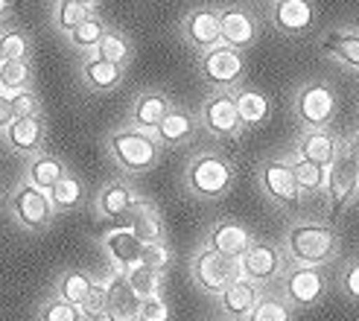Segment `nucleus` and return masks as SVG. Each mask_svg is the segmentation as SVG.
Masks as SVG:
<instances>
[{
	"label": "nucleus",
	"instance_id": "obj_20",
	"mask_svg": "<svg viewBox=\"0 0 359 321\" xmlns=\"http://www.w3.org/2000/svg\"><path fill=\"white\" fill-rule=\"evenodd\" d=\"M325 292V275L304 266V269H295L290 278H286V295H290L298 307H310L321 298Z\"/></svg>",
	"mask_w": 359,
	"mask_h": 321
},
{
	"label": "nucleus",
	"instance_id": "obj_5",
	"mask_svg": "<svg viewBox=\"0 0 359 321\" xmlns=\"http://www.w3.org/2000/svg\"><path fill=\"white\" fill-rule=\"evenodd\" d=\"M237 278H243L240 257H225L219 252H213V248H202L193 257V280L210 295H219Z\"/></svg>",
	"mask_w": 359,
	"mask_h": 321
},
{
	"label": "nucleus",
	"instance_id": "obj_14",
	"mask_svg": "<svg viewBox=\"0 0 359 321\" xmlns=\"http://www.w3.org/2000/svg\"><path fill=\"white\" fill-rule=\"evenodd\" d=\"M272 24L278 32L301 35L316 24V9H313L310 0H275Z\"/></svg>",
	"mask_w": 359,
	"mask_h": 321
},
{
	"label": "nucleus",
	"instance_id": "obj_33",
	"mask_svg": "<svg viewBox=\"0 0 359 321\" xmlns=\"http://www.w3.org/2000/svg\"><path fill=\"white\" fill-rule=\"evenodd\" d=\"M91 12H94V6L82 4V0H56V4H53V27H56L62 35H67Z\"/></svg>",
	"mask_w": 359,
	"mask_h": 321
},
{
	"label": "nucleus",
	"instance_id": "obj_24",
	"mask_svg": "<svg viewBox=\"0 0 359 321\" xmlns=\"http://www.w3.org/2000/svg\"><path fill=\"white\" fill-rule=\"evenodd\" d=\"M336 137L325 129H310L307 135L301 137L298 144V155L313 160V164H321V167H330L333 158H336Z\"/></svg>",
	"mask_w": 359,
	"mask_h": 321
},
{
	"label": "nucleus",
	"instance_id": "obj_15",
	"mask_svg": "<svg viewBox=\"0 0 359 321\" xmlns=\"http://www.w3.org/2000/svg\"><path fill=\"white\" fill-rule=\"evenodd\" d=\"M123 74H126V67L123 64H114L109 59H100V56H88L79 67V76L85 82L88 91H94V94H109L114 91V88L123 82Z\"/></svg>",
	"mask_w": 359,
	"mask_h": 321
},
{
	"label": "nucleus",
	"instance_id": "obj_34",
	"mask_svg": "<svg viewBox=\"0 0 359 321\" xmlns=\"http://www.w3.org/2000/svg\"><path fill=\"white\" fill-rule=\"evenodd\" d=\"M123 278L126 283L132 287V292L143 301V298H152V295H161V272L149 269L143 263H135L129 269H123Z\"/></svg>",
	"mask_w": 359,
	"mask_h": 321
},
{
	"label": "nucleus",
	"instance_id": "obj_12",
	"mask_svg": "<svg viewBox=\"0 0 359 321\" xmlns=\"http://www.w3.org/2000/svg\"><path fill=\"white\" fill-rule=\"evenodd\" d=\"M219 35L222 44L234 50H248L257 41V18L243 6H222L219 9Z\"/></svg>",
	"mask_w": 359,
	"mask_h": 321
},
{
	"label": "nucleus",
	"instance_id": "obj_31",
	"mask_svg": "<svg viewBox=\"0 0 359 321\" xmlns=\"http://www.w3.org/2000/svg\"><path fill=\"white\" fill-rule=\"evenodd\" d=\"M321 47H325V53L333 56L336 62L359 70V35L356 32H330Z\"/></svg>",
	"mask_w": 359,
	"mask_h": 321
},
{
	"label": "nucleus",
	"instance_id": "obj_44",
	"mask_svg": "<svg viewBox=\"0 0 359 321\" xmlns=\"http://www.w3.org/2000/svg\"><path fill=\"white\" fill-rule=\"evenodd\" d=\"M137 321H170V304L161 295L143 298L140 301V315Z\"/></svg>",
	"mask_w": 359,
	"mask_h": 321
},
{
	"label": "nucleus",
	"instance_id": "obj_30",
	"mask_svg": "<svg viewBox=\"0 0 359 321\" xmlns=\"http://www.w3.org/2000/svg\"><path fill=\"white\" fill-rule=\"evenodd\" d=\"M132 53H135V50H132V41L126 39L120 29H105L102 39H100V44L94 47V56L109 59V62L123 64V67L132 62Z\"/></svg>",
	"mask_w": 359,
	"mask_h": 321
},
{
	"label": "nucleus",
	"instance_id": "obj_36",
	"mask_svg": "<svg viewBox=\"0 0 359 321\" xmlns=\"http://www.w3.org/2000/svg\"><path fill=\"white\" fill-rule=\"evenodd\" d=\"M32 64L24 59H4L0 62V94H12L18 88H29Z\"/></svg>",
	"mask_w": 359,
	"mask_h": 321
},
{
	"label": "nucleus",
	"instance_id": "obj_51",
	"mask_svg": "<svg viewBox=\"0 0 359 321\" xmlns=\"http://www.w3.org/2000/svg\"><path fill=\"white\" fill-rule=\"evenodd\" d=\"M0 62H4V56H0Z\"/></svg>",
	"mask_w": 359,
	"mask_h": 321
},
{
	"label": "nucleus",
	"instance_id": "obj_21",
	"mask_svg": "<svg viewBox=\"0 0 359 321\" xmlns=\"http://www.w3.org/2000/svg\"><path fill=\"white\" fill-rule=\"evenodd\" d=\"M126 217H129V231L140 243H155V240L164 237V222H161L158 210L149 202L135 199L132 207L126 210Z\"/></svg>",
	"mask_w": 359,
	"mask_h": 321
},
{
	"label": "nucleus",
	"instance_id": "obj_41",
	"mask_svg": "<svg viewBox=\"0 0 359 321\" xmlns=\"http://www.w3.org/2000/svg\"><path fill=\"white\" fill-rule=\"evenodd\" d=\"M9 105H12V114L15 117H29V114H41V100L32 88H18V91L6 94Z\"/></svg>",
	"mask_w": 359,
	"mask_h": 321
},
{
	"label": "nucleus",
	"instance_id": "obj_7",
	"mask_svg": "<svg viewBox=\"0 0 359 321\" xmlns=\"http://www.w3.org/2000/svg\"><path fill=\"white\" fill-rule=\"evenodd\" d=\"M336 248V234L327 225H295L290 231V252L301 263H325Z\"/></svg>",
	"mask_w": 359,
	"mask_h": 321
},
{
	"label": "nucleus",
	"instance_id": "obj_37",
	"mask_svg": "<svg viewBox=\"0 0 359 321\" xmlns=\"http://www.w3.org/2000/svg\"><path fill=\"white\" fill-rule=\"evenodd\" d=\"M292 175H295V184L298 190H321L327 184V167H321V164H313V160L307 158H295L292 160Z\"/></svg>",
	"mask_w": 359,
	"mask_h": 321
},
{
	"label": "nucleus",
	"instance_id": "obj_6",
	"mask_svg": "<svg viewBox=\"0 0 359 321\" xmlns=\"http://www.w3.org/2000/svg\"><path fill=\"white\" fill-rule=\"evenodd\" d=\"M327 193H330V210L342 213V207L356 196L359 190V172L353 164V144H339L336 158L327 167Z\"/></svg>",
	"mask_w": 359,
	"mask_h": 321
},
{
	"label": "nucleus",
	"instance_id": "obj_25",
	"mask_svg": "<svg viewBox=\"0 0 359 321\" xmlns=\"http://www.w3.org/2000/svg\"><path fill=\"white\" fill-rule=\"evenodd\" d=\"M65 172H67V167H65L62 158L39 152V155H32L29 164H27V182L35 184V187H41V190H50Z\"/></svg>",
	"mask_w": 359,
	"mask_h": 321
},
{
	"label": "nucleus",
	"instance_id": "obj_47",
	"mask_svg": "<svg viewBox=\"0 0 359 321\" xmlns=\"http://www.w3.org/2000/svg\"><path fill=\"white\" fill-rule=\"evenodd\" d=\"M12 12V0H0V24L6 21V15Z\"/></svg>",
	"mask_w": 359,
	"mask_h": 321
},
{
	"label": "nucleus",
	"instance_id": "obj_40",
	"mask_svg": "<svg viewBox=\"0 0 359 321\" xmlns=\"http://www.w3.org/2000/svg\"><path fill=\"white\" fill-rule=\"evenodd\" d=\"M140 263L149 266L155 272H164L167 266L172 263V252L167 248L164 240H155V243H143L140 245Z\"/></svg>",
	"mask_w": 359,
	"mask_h": 321
},
{
	"label": "nucleus",
	"instance_id": "obj_18",
	"mask_svg": "<svg viewBox=\"0 0 359 321\" xmlns=\"http://www.w3.org/2000/svg\"><path fill=\"white\" fill-rule=\"evenodd\" d=\"M263 187L272 199L283 202V205H295L298 202V184H295V175H292V167L283 164V160H269L263 167Z\"/></svg>",
	"mask_w": 359,
	"mask_h": 321
},
{
	"label": "nucleus",
	"instance_id": "obj_35",
	"mask_svg": "<svg viewBox=\"0 0 359 321\" xmlns=\"http://www.w3.org/2000/svg\"><path fill=\"white\" fill-rule=\"evenodd\" d=\"M0 56L29 62V56H32L29 32L24 27H0Z\"/></svg>",
	"mask_w": 359,
	"mask_h": 321
},
{
	"label": "nucleus",
	"instance_id": "obj_48",
	"mask_svg": "<svg viewBox=\"0 0 359 321\" xmlns=\"http://www.w3.org/2000/svg\"><path fill=\"white\" fill-rule=\"evenodd\" d=\"M353 164H356V172H359V144H353Z\"/></svg>",
	"mask_w": 359,
	"mask_h": 321
},
{
	"label": "nucleus",
	"instance_id": "obj_17",
	"mask_svg": "<svg viewBox=\"0 0 359 321\" xmlns=\"http://www.w3.org/2000/svg\"><path fill=\"white\" fill-rule=\"evenodd\" d=\"M280 252L275 245H248V252L240 257V266H243V275L248 280H272L278 272H280Z\"/></svg>",
	"mask_w": 359,
	"mask_h": 321
},
{
	"label": "nucleus",
	"instance_id": "obj_49",
	"mask_svg": "<svg viewBox=\"0 0 359 321\" xmlns=\"http://www.w3.org/2000/svg\"><path fill=\"white\" fill-rule=\"evenodd\" d=\"M82 4H91V6H94V4H97V0H82Z\"/></svg>",
	"mask_w": 359,
	"mask_h": 321
},
{
	"label": "nucleus",
	"instance_id": "obj_3",
	"mask_svg": "<svg viewBox=\"0 0 359 321\" xmlns=\"http://www.w3.org/2000/svg\"><path fill=\"white\" fill-rule=\"evenodd\" d=\"M234 182V167L222 155L202 152L187 164V187L202 199H219Z\"/></svg>",
	"mask_w": 359,
	"mask_h": 321
},
{
	"label": "nucleus",
	"instance_id": "obj_4",
	"mask_svg": "<svg viewBox=\"0 0 359 321\" xmlns=\"http://www.w3.org/2000/svg\"><path fill=\"white\" fill-rule=\"evenodd\" d=\"M199 74L208 85L217 88V91H228V88H234L243 79L245 59L240 50L228 47V44H217V47L199 53Z\"/></svg>",
	"mask_w": 359,
	"mask_h": 321
},
{
	"label": "nucleus",
	"instance_id": "obj_45",
	"mask_svg": "<svg viewBox=\"0 0 359 321\" xmlns=\"http://www.w3.org/2000/svg\"><path fill=\"white\" fill-rule=\"evenodd\" d=\"M345 289H348V295H351V298H356V301H359V260H356V263H351V269L345 272Z\"/></svg>",
	"mask_w": 359,
	"mask_h": 321
},
{
	"label": "nucleus",
	"instance_id": "obj_27",
	"mask_svg": "<svg viewBox=\"0 0 359 321\" xmlns=\"http://www.w3.org/2000/svg\"><path fill=\"white\" fill-rule=\"evenodd\" d=\"M234 105H237V114H240L243 126H260V123L269 117V111H272L269 97L255 91V88H240V91L234 94Z\"/></svg>",
	"mask_w": 359,
	"mask_h": 321
},
{
	"label": "nucleus",
	"instance_id": "obj_38",
	"mask_svg": "<svg viewBox=\"0 0 359 321\" xmlns=\"http://www.w3.org/2000/svg\"><path fill=\"white\" fill-rule=\"evenodd\" d=\"M91 287H94V280L88 278L85 272L70 269V272H65V275L59 278V283H56V295L79 307V304H82V298L88 295V289H91Z\"/></svg>",
	"mask_w": 359,
	"mask_h": 321
},
{
	"label": "nucleus",
	"instance_id": "obj_16",
	"mask_svg": "<svg viewBox=\"0 0 359 321\" xmlns=\"http://www.w3.org/2000/svg\"><path fill=\"white\" fill-rule=\"evenodd\" d=\"M170 109H172V102H170V97L164 91H140L135 97V102H132L129 120H132V126H137V129L155 132V126L167 117Z\"/></svg>",
	"mask_w": 359,
	"mask_h": 321
},
{
	"label": "nucleus",
	"instance_id": "obj_22",
	"mask_svg": "<svg viewBox=\"0 0 359 321\" xmlns=\"http://www.w3.org/2000/svg\"><path fill=\"white\" fill-rule=\"evenodd\" d=\"M251 245V234L240 222H219L210 231V248L225 257H243Z\"/></svg>",
	"mask_w": 359,
	"mask_h": 321
},
{
	"label": "nucleus",
	"instance_id": "obj_42",
	"mask_svg": "<svg viewBox=\"0 0 359 321\" xmlns=\"http://www.w3.org/2000/svg\"><path fill=\"white\" fill-rule=\"evenodd\" d=\"M79 310H82V318H88V321H102L105 318V283H94V287L88 289Z\"/></svg>",
	"mask_w": 359,
	"mask_h": 321
},
{
	"label": "nucleus",
	"instance_id": "obj_19",
	"mask_svg": "<svg viewBox=\"0 0 359 321\" xmlns=\"http://www.w3.org/2000/svg\"><path fill=\"white\" fill-rule=\"evenodd\" d=\"M152 135L158 137L161 146H182L196 135V117L184 109H170L167 117L158 123Z\"/></svg>",
	"mask_w": 359,
	"mask_h": 321
},
{
	"label": "nucleus",
	"instance_id": "obj_46",
	"mask_svg": "<svg viewBox=\"0 0 359 321\" xmlns=\"http://www.w3.org/2000/svg\"><path fill=\"white\" fill-rule=\"evenodd\" d=\"M15 120V114H12V105H9V100H6V94H0V135L6 132V126Z\"/></svg>",
	"mask_w": 359,
	"mask_h": 321
},
{
	"label": "nucleus",
	"instance_id": "obj_13",
	"mask_svg": "<svg viewBox=\"0 0 359 321\" xmlns=\"http://www.w3.org/2000/svg\"><path fill=\"white\" fill-rule=\"evenodd\" d=\"M140 298L126 283L123 272L105 283V318L102 321H137Z\"/></svg>",
	"mask_w": 359,
	"mask_h": 321
},
{
	"label": "nucleus",
	"instance_id": "obj_8",
	"mask_svg": "<svg viewBox=\"0 0 359 321\" xmlns=\"http://www.w3.org/2000/svg\"><path fill=\"white\" fill-rule=\"evenodd\" d=\"M295 114L301 117L304 126L325 129L327 123L336 117V94H333V88L321 85V82L301 88L298 97H295Z\"/></svg>",
	"mask_w": 359,
	"mask_h": 321
},
{
	"label": "nucleus",
	"instance_id": "obj_32",
	"mask_svg": "<svg viewBox=\"0 0 359 321\" xmlns=\"http://www.w3.org/2000/svg\"><path fill=\"white\" fill-rule=\"evenodd\" d=\"M109 29L105 27V21L100 15H88L82 24H76L74 29L67 32V41H70V47H76V50H82V53H94V47L100 44V39H102V32Z\"/></svg>",
	"mask_w": 359,
	"mask_h": 321
},
{
	"label": "nucleus",
	"instance_id": "obj_1",
	"mask_svg": "<svg viewBox=\"0 0 359 321\" xmlns=\"http://www.w3.org/2000/svg\"><path fill=\"white\" fill-rule=\"evenodd\" d=\"M105 146H109V155L114 158V164L123 167L126 172H147L161 158L158 137L147 129H137V126H126V129L111 132L109 140H105Z\"/></svg>",
	"mask_w": 359,
	"mask_h": 321
},
{
	"label": "nucleus",
	"instance_id": "obj_11",
	"mask_svg": "<svg viewBox=\"0 0 359 321\" xmlns=\"http://www.w3.org/2000/svg\"><path fill=\"white\" fill-rule=\"evenodd\" d=\"M44 120L41 114H29V117H15L6 132H4V144L15 152V155H24V158H32L44 149Z\"/></svg>",
	"mask_w": 359,
	"mask_h": 321
},
{
	"label": "nucleus",
	"instance_id": "obj_29",
	"mask_svg": "<svg viewBox=\"0 0 359 321\" xmlns=\"http://www.w3.org/2000/svg\"><path fill=\"white\" fill-rule=\"evenodd\" d=\"M47 196H50L53 207H56V213H67V210H74V207L82 205V199H85V187H82V182H79L76 175L65 172L59 182L47 190Z\"/></svg>",
	"mask_w": 359,
	"mask_h": 321
},
{
	"label": "nucleus",
	"instance_id": "obj_50",
	"mask_svg": "<svg viewBox=\"0 0 359 321\" xmlns=\"http://www.w3.org/2000/svg\"><path fill=\"white\" fill-rule=\"evenodd\" d=\"M0 199H4V190H0Z\"/></svg>",
	"mask_w": 359,
	"mask_h": 321
},
{
	"label": "nucleus",
	"instance_id": "obj_2",
	"mask_svg": "<svg viewBox=\"0 0 359 321\" xmlns=\"http://www.w3.org/2000/svg\"><path fill=\"white\" fill-rule=\"evenodd\" d=\"M6 210L24 231H44L53 222V217H56V207H53L47 190L29 184L27 178L9 193Z\"/></svg>",
	"mask_w": 359,
	"mask_h": 321
},
{
	"label": "nucleus",
	"instance_id": "obj_9",
	"mask_svg": "<svg viewBox=\"0 0 359 321\" xmlns=\"http://www.w3.org/2000/svg\"><path fill=\"white\" fill-rule=\"evenodd\" d=\"M182 35H184V41L193 50H199V53L222 44L219 9H213V6H196V9H190L184 15V21H182Z\"/></svg>",
	"mask_w": 359,
	"mask_h": 321
},
{
	"label": "nucleus",
	"instance_id": "obj_10",
	"mask_svg": "<svg viewBox=\"0 0 359 321\" xmlns=\"http://www.w3.org/2000/svg\"><path fill=\"white\" fill-rule=\"evenodd\" d=\"M199 120H202V126L217 137H231L243 129L237 105H234V94H228V91H217L213 97H208Z\"/></svg>",
	"mask_w": 359,
	"mask_h": 321
},
{
	"label": "nucleus",
	"instance_id": "obj_43",
	"mask_svg": "<svg viewBox=\"0 0 359 321\" xmlns=\"http://www.w3.org/2000/svg\"><path fill=\"white\" fill-rule=\"evenodd\" d=\"M248 321H290V310L275 298H266V301L257 298L255 310L248 313Z\"/></svg>",
	"mask_w": 359,
	"mask_h": 321
},
{
	"label": "nucleus",
	"instance_id": "obj_26",
	"mask_svg": "<svg viewBox=\"0 0 359 321\" xmlns=\"http://www.w3.org/2000/svg\"><path fill=\"white\" fill-rule=\"evenodd\" d=\"M140 240L132 234L129 228H117L105 237V252L111 254V260L120 266V269H129V266L140 263Z\"/></svg>",
	"mask_w": 359,
	"mask_h": 321
},
{
	"label": "nucleus",
	"instance_id": "obj_28",
	"mask_svg": "<svg viewBox=\"0 0 359 321\" xmlns=\"http://www.w3.org/2000/svg\"><path fill=\"white\" fill-rule=\"evenodd\" d=\"M132 202H135L132 187L126 184V182H111V184H105V187L100 190L97 207H100V213H105L109 219H120V217H126V210L132 207Z\"/></svg>",
	"mask_w": 359,
	"mask_h": 321
},
{
	"label": "nucleus",
	"instance_id": "obj_39",
	"mask_svg": "<svg viewBox=\"0 0 359 321\" xmlns=\"http://www.w3.org/2000/svg\"><path fill=\"white\" fill-rule=\"evenodd\" d=\"M39 321H82V310L56 295V298L44 301V307L39 313Z\"/></svg>",
	"mask_w": 359,
	"mask_h": 321
},
{
	"label": "nucleus",
	"instance_id": "obj_23",
	"mask_svg": "<svg viewBox=\"0 0 359 321\" xmlns=\"http://www.w3.org/2000/svg\"><path fill=\"white\" fill-rule=\"evenodd\" d=\"M219 298H222V310L231 318H248V313L257 304V289L248 278H237L219 292Z\"/></svg>",
	"mask_w": 359,
	"mask_h": 321
}]
</instances>
